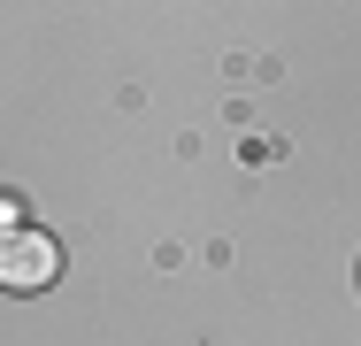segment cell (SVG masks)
Returning <instances> with one entry per match:
<instances>
[{
	"mask_svg": "<svg viewBox=\"0 0 361 346\" xmlns=\"http://www.w3.org/2000/svg\"><path fill=\"white\" fill-rule=\"evenodd\" d=\"M54 270H62L54 239H39V231H8V246H0V285H8V292H39V285H54Z\"/></svg>",
	"mask_w": 361,
	"mask_h": 346,
	"instance_id": "obj_1",
	"label": "cell"
}]
</instances>
